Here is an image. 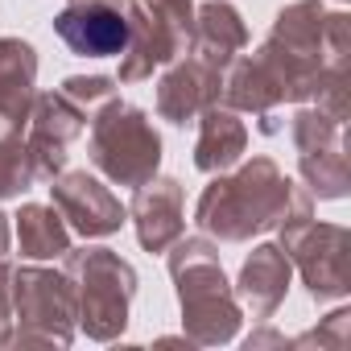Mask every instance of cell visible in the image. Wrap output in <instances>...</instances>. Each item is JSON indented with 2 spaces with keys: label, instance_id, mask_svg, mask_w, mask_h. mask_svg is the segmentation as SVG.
<instances>
[{
  "label": "cell",
  "instance_id": "1",
  "mask_svg": "<svg viewBox=\"0 0 351 351\" xmlns=\"http://www.w3.org/2000/svg\"><path fill=\"white\" fill-rule=\"evenodd\" d=\"M58 34L79 54H116L124 46V21L112 13H62Z\"/></svg>",
  "mask_w": 351,
  "mask_h": 351
}]
</instances>
